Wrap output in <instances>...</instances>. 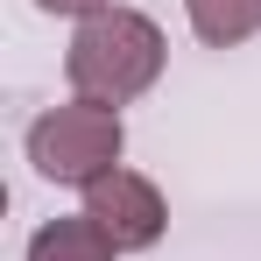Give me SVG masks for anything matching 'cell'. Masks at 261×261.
I'll return each mask as SVG.
<instances>
[{
  "instance_id": "cell-1",
  "label": "cell",
  "mask_w": 261,
  "mask_h": 261,
  "mask_svg": "<svg viewBox=\"0 0 261 261\" xmlns=\"http://www.w3.org/2000/svg\"><path fill=\"white\" fill-rule=\"evenodd\" d=\"M163 29L148 21V14H134V7H106V14H85L78 21V36L64 49V78L78 99L92 106H127L141 92L163 78Z\"/></svg>"
},
{
  "instance_id": "cell-2",
  "label": "cell",
  "mask_w": 261,
  "mask_h": 261,
  "mask_svg": "<svg viewBox=\"0 0 261 261\" xmlns=\"http://www.w3.org/2000/svg\"><path fill=\"white\" fill-rule=\"evenodd\" d=\"M120 148H127V127H120V106H92V99H71V106H49L29 120V163L49 184H99L106 170H120Z\"/></svg>"
},
{
  "instance_id": "cell-3",
  "label": "cell",
  "mask_w": 261,
  "mask_h": 261,
  "mask_svg": "<svg viewBox=\"0 0 261 261\" xmlns=\"http://www.w3.org/2000/svg\"><path fill=\"white\" fill-rule=\"evenodd\" d=\"M85 219H99V233H106L120 254L155 247V240H163V226H170L163 191H155L148 176H134V170H106L99 184H85Z\"/></svg>"
},
{
  "instance_id": "cell-4",
  "label": "cell",
  "mask_w": 261,
  "mask_h": 261,
  "mask_svg": "<svg viewBox=\"0 0 261 261\" xmlns=\"http://www.w3.org/2000/svg\"><path fill=\"white\" fill-rule=\"evenodd\" d=\"M184 14H191V36L205 49H233L261 36V0H184Z\"/></svg>"
},
{
  "instance_id": "cell-5",
  "label": "cell",
  "mask_w": 261,
  "mask_h": 261,
  "mask_svg": "<svg viewBox=\"0 0 261 261\" xmlns=\"http://www.w3.org/2000/svg\"><path fill=\"white\" fill-rule=\"evenodd\" d=\"M120 254V247H113V240H106V233H99V219H49L43 233H36V240H29V261H113Z\"/></svg>"
},
{
  "instance_id": "cell-6",
  "label": "cell",
  "mask_w": 261,
  "mask_h": 261,
  "mask_svg": "<svg viewBox=\"0 0 261 261\" xmlns=\"http://www.w3.org/2000/svg\"><path fill=\"white\" fill-rule=\"evenodd\" d=\"M36 7H43V14H78V21H85V14H106L113 0H36Z\"/></svg>"
}]
</instances>
